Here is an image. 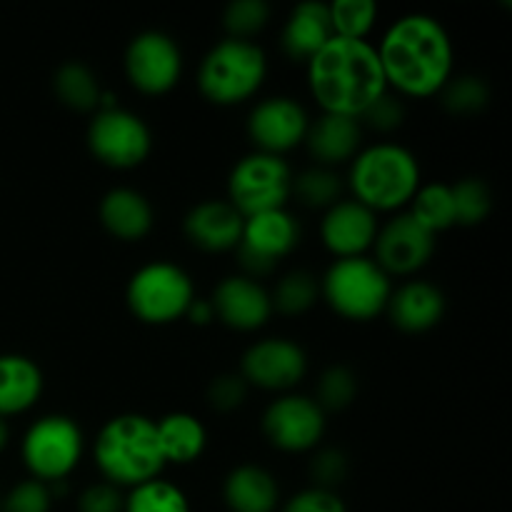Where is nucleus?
Masks as SVG:
<instances>
[{
  "label": "nucleus",
  "instance_id": "nucleus-1",
  "mask_svg": "<svg viewBox=\"0 0 512 512\" xmlns=\"http://www.w3.org/2000/svg\"><path fill=\"white\" fill-rule=\"evenodd\" d=\"M375 53L388 90L398 98H433L453 78V38L435 15H400L388 25Z\"/></svg>",
  "mask_w": 512,
  "mask_h": 512
},
{
  "label": "nucleus",
  "instance_id": "nucleus-2",
  "mask_svg": "<svg viewBox=\"0 0 512 512\" xmlns=\"http://www.w3.org/2000/svg\"><path fill=\"white\" fill-rule=\"evenodd\" d=\"M308 90L318 108L358 120L380 95L388 93L378 53L370 40L330 38L305 63Z\"/></svg>",
  "mask_w": 512,
  "mask_h": 512
},
{
  "label": "nucleus",
  "instance_id": "nucleus-3",
  "mask_svg": "<svg viewBox=\"0 0 512 512\" xmlns=\"http://www.w3.org/2000/svg\"><path fill=\"white\" fill-rule=\"evenodd\" d=\"M93 460L105 483L120 490L160 478L165 460L158 448L155 420L140 413L110 418L95 435Z\"/></svg>",
  "mask_w": 512,
  "mask_h": 512
},
{
  "label": "nucleus",
  "instance_id": "nucleus-4",
  "mask_svg": "<svg viewBox=\"0 0 512 512\" xmlns=\"http://www.w3.org/2000/svg\"><path fill=\"white\" fill-rule=\"evenodd\" d=\"M423 185V170L413 150L398 143H373L350 160L348 190L368 210L400 213Z\"/></svg>",
  "mask_w": 512,
  "mask_h": 512
},
{
  "label": "nucleus",
  "instance_id": "nucleus-5",
  "mask_svg": "<svg viewBox=\"0 0 512 512\" xmlns=\"http://www.w3.org/2000/svg\"><path fill=\"white\" fill-rule=\"evenodd\" d=\"M268 78V55L255 40L223 38L198 65V90L220 108L248 103Z\"/></svg>",
  "mask_w": 512,
  "mask_h": 512
},
{
  "label": "nucleus",
  "instance_id": "nucleus-6",
  "mask_svg": "<svg viewBox=\"0 0 512 512\" xmlns=\"http://www.w3.org/2000/svg\"><path fill=\"white\" fill-rule=\"evenodd\" d=\"M393 280L370 255L335 260L320 278V300L335 315L353 323H368L388 308Z\"/></svg>",
  "mask_w": 512,
  "mask_h": 512
},
{
  "label": "nucleus",
  "instance_id": "nucleus-7",
  "mask_svg": "<svg viewBox=\"0 0 512 512\" xmlns=\"http://www.w3.org/2000/svg\"><path fill=\"white\" fill-rule=\"evenodd\" d=\"M85 455V435L70 415H43L20 440V460L28 478L45 485L68 483Z\"/></svg>",
  "mask_w": 512,
  "mask_h": 512
},
{
  "label": "nucleus",
  "instance_id": "nucleus-8",
  "mask_svg": "<svg viewBox=\"0 0 512 512\" xmlns=\"http://www.w3.org/2000/svg\"><path fill=\"white\" fill-rule=\"evenodd\" d=\"M195 298L198 295L190 273L170 260L140 265L125 285L128 310L145 325L178 323Z\"/></svg>",
  "mask_w": 512,
  "mask_h": 512
},
{
  "label": "nucleus",
  "instance_id": "nucleus-9",
  "mask_svg": "<svg viewBox=\"0 0 512 512\" xmlns=\"http://www.w3.org/2000/svg\"><path fill=\"white\" fill-rule=\"evenodd\" d=\"M290 198H293V170L285 158L253 150L230 170L225 200L243 218L288 208Z\"/></svg>",
  "mask_w": 512,
  "mask_h": 512
},
{
  "label": "nucleus",
  "instance_id": "nucleus-10",
  "mask_svg": "<svg viewBox=\"0 0 512 512\" xmlns=\"http://www.w3.org/2000/svg\"><path fill=\"white\" fill-rule=\"evenodd\" d=\"M85 140L93 158L113 170L138 168L153 153V133L148 123L120 105L93 113Z\"/></svg>",
  "mask_w": 512,
  "mask_h": 512
},
{
  "label": "nucleus",
  "instance_id": "nucleus-11",
  "mask_svg": "<svg viewBox=\"0 0 512 512\" xmlns=\"http://www.w3.org/2000/svg\"><path fill=\"white\" fill-rule=\"evenodd\" d=\"M303 230L288 208L245 218L243 235L235 248L243 275L263 280L278 270V265L300 245Z\"/></svg>",
  "mask_w": 512,
  "mask_h": 512
},
{
  "label": "nucleus",
  "instance_id": "nucleus-12",
  "mask_svg": "<svg viewBox=\"0 0 512 512\" xmlns=\"http://www.w3.org/2000/svg\"><path fill=\"white\" fill-rule=\"evenodd\" d=\"M265 440L280 453L303 455L320 448L328 430V415L310 395L285 393L278 395L260 418Z\"/></svg>",
  "mask_w": 512,
  "mask_h": 512
},
{
  "label": "nucleus",
  "instance_id": "nucleus-13",
  "mask_svg": "<svg viewBox=\"0 0 512 512\" xmlns=\"http://www.w3.org/2000/svg\"><path fill=\"white\" fill-rule=\"evenodd\" d=\"M123 70L138 93L165 95L183 78V50L173 35L143 30L125 48Z\"/></svg>",
  "mask_w": 512,
  "mask_h": 512
},
{
  "label": "nucleus",
  "instance_id": "nucleus-14",
  "mask_svg": "<svg viewBox=\"0 0 512 512\" xmlns=\"http://www.w3.org/2000/svg\"><path fill=\"white\" fill-rule=\"evenodd\" d=\"M238 373L250 388L278 395L293 393L308 375V353L293 338L255 340L240 358Z\"/></svg>",
  "mask_w": 512,
  "mask_h": 512
},
{
  "label": "nucleus",
  "instance_id": "nucleus-15",
  "mask_svg": "<svg viewBox=\"0 0 512 512\" xmlns=\"http://www.w3.org/2000/svg\"><path fill=\"white\" fill-rule=\"evenodd\" d=\"M310 128V115L300 100L290 95H270L250 108L245 133L258 153L285 158L290 150L305 143Z\"/></svg>",
  "mask_w": 512,
  "mask_h": 512
},
{
  "label": "nucleus",
  "instance_id": "nucleus-16",
  "mask_svg": "<svg viewBox=\"0 0 512 512\" xmlns=\"http://www.w3.org/2000/svg\"><path fill=\"white\" fill-rule=\"evenodd\" d=\"M373 260L390 280L410 278L433 260L435 235L420 228L408 213H395L378 228Z\"/></svg>",
  "mask_w": 512,
  "mask_h": 512
},
{
  "label": "nucleus",
  "instance_id": "nucleus-17",
  "mask_svg": "<svg viewBox=\"0 0 512 512\" xmlns=\"http://www.w3.org/2000/svg\"><path fill=\"white\" fill-rule=\"evenodd\" d=\"M208 300L213 305L215 320L238 333H255L273 318L270 290L260 280L243 273L220 280Z\"/></svg>",
  "mask_w": 512,
  "mask_h": 512
},
{
  "label": "nucleus",
  "instance_id": "nucleus-18",
  "mask_svg": "<svg viewBox=\"0 0 512 512\" xmlns=\"http://www.w3.org/2000/svg\"><path fill=\"white\" fill-rule=\"evenodd\" d=\"M378 215L360 205L358 200L343 198L330 205L320 218V243L335 255V260L363 258L373 250L378 238Z\"/></svg>",
  "mask_w": 512,
  "mask_h": 512
},
{
  "label": "nucleus",
  "instance_id": "nucleus-19",
  "mask_svg": "<svg viewBox=\"0 0 512 512\" xmlns=\"http://www.w3.org/2000/svg\"><path fill=\"white\" fill-rule=\"evenodd\" d=\"M245 218L228 200H203L183 218V233L203 253H230L238 248Z\"/></svg>",
  "mask_w": 512,
  "mask_h": 512
},
{
  "label": "nucleus",
  "instance_id": "nucleus-20",
  "mask_svg": "<svg viewBox=\"0 0 512 512\" xmlns=\"http://www.w3.org/2000/svg\"><path fill=\"white\" fill-rule=\"evenodd\" d=\"M445 295L438 285L428 280H408V283L393 288L385 315L390 323L405 335H423L438 328L445 318Z\"/></svg>",
  "mask_w": 512,
  "mask_h": 512
},
{
  "label": "nucleus",
  "instance_id": "nucleus-21",
  "mask_svg": "<svg viewBox=\"0 0 512 512\" xmlns=\"http://www.w3.org/2000/svg\"><path fill=\"white\" fill-rule=\"evenodd\" d=\"M303 148L320 168H338L350 163L363 148V125L355 118L345 115L320 113L310 120L308 135H305Z\"/></svg>",
  "mask_w": 512,
  "mask_h": 512
},
{
  "label": "nucleus",
  "instance_id": "nucleus-22",
  "mask_svg": "<svg viewBox=\"0 0 512 512\" xmlns=\"http://www.w3.org/2000/svg\"><path fill=\"white\" fill-rule=\"evenodd\" d=\"M98 218L105 233L113 235L115 240L140 243L153 230L155 210L148 195L123 185V188H113L103 195L98 205Z\"/></svg>",
  "mask_w": 512,
  "mask_h": 512
},
{
  "label": "nucleus",
  "instance_id": "nucleus-23",
  "mask_svg": "<svg viewBox=\"0 0 512 512\" xmlns=\"http://www.w3.org/2000/svg\"><path fill=\"white\" fill-rule=\"evenodd\" d=\"M220 495L228 512H278L283 503L278 478L268 468L253 463L230 470Z\"/></svg>",
  "mask_w": 512,
  "mask_h": 512
},
{
  "label": "nucleus",
  "instance_id": "nucleus-24",
  "mask_svg": "<svg viewBox=\"0 0 512 512\" xmlns=\"http://www.w3.org/2000/svg\"><path fill=\"white\" fill-rule=\"evenodd\" d=\"M333 38L328 3L305 0L288 13L280 30V48L295 63H308L328 40Z\"/></svg>",
  "mask_w": 512,
  "mask_h": 512
},
{
  "label": "nucleus",
  "instance_id": "nucleus-25",
  "mask_svg": "<svg viewBox=\"0 0 512 512\" xmlns=\"http://www.w3.org/2000/svg\"><path fill=\"white\" fill-rule=\"evenodd\" d=\"M45 380L33 358L20 353L0 355V418L10 420L40 403Z\"/></svg>",
  "mask_w": 512,
  "mask_h": 512
},
{
  "label": "nucleus",
  "instance_id": "nucleus-26",
  "mask_svg": "<svg viewBox=\"0 0 512 512\" xmlns=\"http://www.w3.org/2000/svg\"><path fill=\"white\" fill-rule=\"evenodd\" d=\"M155 435L165 465H193L208 448V430L193 413H168L155 420Z\"/></svg>",
  "mask_w": 512,
  "mask_h": 512
},
{
  "label": "nucleus",
  "instance_id": "nucleus-27",
  "mask_svg": "<svg viewBox=\"0 0 512 512\" xmlns=\"http://www.w3.org/2000/svg\"><path fill=\"white\" fill-rule=\"evenodd\" d=\"M53 93L68 110L75 113H95L103 95L98 75L80 60H68L53 75Z\"/></svg>",
  "mask_w": 512,
  "mask_h": 512
},
{
  "label": "nucleus",
  "instance_id": "nucleus-28",
  "mask_svg": "<svg viewBox=\"0 0 512 512\" xmlns=\"http://www.w3.org/2000/svg\"><path fill=\"white\" fill-rule=\"evenodd\" d=\"M408 215L430 235L455 228V205L448 183H423L408 205Z\"/></svg>",
  "mask_w": 512,
  "mask_h": 512
},
{
  "label": "nucleus",
  "instance_id": "nucleus-29",
  "mask_svg": "<svg viewBox=\"0 0 512 512\" xmlns=\"http://www.w3.org/2000/svg\"><path fill=\"white\" fill-rule=\"evenodd\" d=\"M343 190V178L333 168L310 165V168L293 175V198L310 210H323L325 213L330 205L343 200Z\"/></svg>",
  "mask_w": 512,
  "mask_h": 512
},
{
  "label": "nucleus",
  "instance_id": "nucleus-30",
  "mask_svg": "<svg viewBox=\"0 0 512 512\" xmlns=\"http://www.w3.org/2000/svg\"><path fill=\"white\" fill-rule=\"evenodd\" d=\"M273 313L298 318L313 310L320 300V278H315L308 270H290L275 283L273 293Z\"/></svg>",
  "mask_w": 512,
  "mask_h": 512
},
{
  "label": "nucleus",
  "instance_id": "nucleus-31",
  "mask_svg": "<svg viewBox=\"0 0 512 512\" xmlns=\"http://www.w3.org/2000/svg\"><path fill=\"white\" fill-rule=\"evenodd\" d=\"M123 512H193L183 488L163 478L125 490Z\"/></svg>",
  "mask_w": 512,
  "mask_h": 512
},
{
  "label": "nucleus",
  "instance_id": "nucleus-32",
  "mask_svg": "<svg viewBox=\"0 0 512 512\" xmlns=\"http://www.w3.org/2000/svg\"><path fill=\"white\" fill-rule=\"evenodd\" d=\"M328 10L333 35L345 40H368L380 15L375 0H333Z\"/></svg>",
  "mask_w": 512,
  "mask_h": 512
},
{
  "label": "nucleus",
  "instance_id": "nucleus-33",
  "mask_svg": "<svg viewBox=\"0 0 512 512\" xmlns=\"http://www.w3.org/2000/svg\"><path fill=\"white\" fill-rule=\"evenodd\" d=\"M455 205V225L473 228V225L485 223L493 213V190L483 178H460L458 183L450 185Z\"/></svg>",
  "mask_w": 512,
  "mask_h": 512
},
{
  "label": "nucleus",
  "instance_id": "nucleus-34",
  "mask_svg": "<svg viewBox=\"0 0 512 512\" xmlns=\"http://www.w3.org/2000/svg\"><path fill=\"white\" fill-rule=\"evenodd\" d=\"M440 103L450 115H478L490 105V85L480 75H453L440 90Z\"/></svg>",
  "mask_w": 512,
  "mask_h": 512
},
{
  "label": "nucleus",
  "instance_id": "nucleus-35",
  "mask_svg": "<svg viewBox=\"0 0 512 512\" xmlns=\"http://www.w3.org/2000/svg\"><path fill=\"white\" fill-rule=\"evenodd\" d=\"M358 398V375L348 365H330L320 373L318 388H315V403L323 413H343Z\"/></svg>",
  "mask_w": 512,
  "mask_h": 512
},
{
  "label": "nucleus",
  "instance_id": "nucleus-36",
  "mask_svg": "<svg viewBox=\"0 0 512 512\" xmlns=\"http://www.w3.org/2000/svg\"><path fill=\"white\" fill-rule=\"evenodd\" d=\"M273 8L265 0H235L223 10L225 38L253 40L263 33L270 23Z\"/></svg>",
  "mask_w": 512,
  "mask_h": 512
},
{
  "label": "nucleus",
  "instance_id": "nucleus-37",
  "mask_svg": "<svg viewBox=\"0 0 512 512\" xmlns=\"http://www.w3.org/2000/svg\"><path fill=\"white\" fill-rule=\"evenodd\" d=\"M350 473L348 455L340 448H315L310 455L308 475L313 488L335 490L345 483Z\"/></svg>",
  "mask_w": 512,
  "mask_h": 512
},
{
  "label": "nucleus",
  "instance_id": "nucleus-38",
  "mask_svg": "<svg viewBox=\"0 0 512 512\" xmlns=\"http://www.w3.org/2000/svg\"><path fill=\"white\" fill-rule=\"evenodd\" d=\"M250 385L240 373H220L210 380L208 390H205V400L210 408L220 415H230L240 410L248 400Z\"/></svg>",
  "mask_w": 512,
  "mask_h": 512
},
{
  "label": "nucleus",
  "instance_id": "nucleus-39",
  "mask_svg": "<svg viewBox=\"0 0 512 512\" xmlns=\"http://www.w3.org/2000/svg\"><path fill=\"white\" fill-rule=\"evenodd\" d=\"M53 503L55 498L50 493V485L25 478L3 495V512H50Z\"/></svg>",
  "mask_w": 512,
  "mask_h": 512
},
{
  "label": "nucleus",
  "instance_id": "nucleus-40",
  "mask_svg": "<svg viewBox=\"0 0 512 512\" xmlns=\"http://www.w3.org/2000/svg\"><path fill=\"white\" fill-rule=\"evenodd\" d=\"M358 120L363 128L375 130V133H393V130H398L400 125H403L405 105L398 95L388 90V93L380 95Z\"/></svg>",
  "mask_w": 512,
  "mask_h": 512
},
{
  "label": "nucleus",
  "instance_id": "nucleus-41",
  "mask_svg": "<svg viewBox=\"0 0 512 512\" xmlns=\"http://www.w3.org/2000/svg\"><path fill=\"white\" fill-rule=\"evenodd\" d=\"M278 512H348L338 490L323 488H303L295 495H290L285 503H280Z\"/></svg>",
  "mask_w": 512,
  "mask_h": 512
},
{
  "label": "nucleus",
  "instance_id": "nucleus-42",
  "mask_svg": "<svg viewBox=\"0 0 512 512\" xmlns=\"http://www.w3.org/2000/svg\"><path fill=\"white\" fill-rule=\"evenodd\" d=\"M125 508V490L115 488V485L100 483L88 485L75 498V510L78 512H123Z\"/></svg>",
  "mask_w": 512,
  "mask_h": 512
},
{
  "label": "nucleus",
  "instance_id": "nucleus-43",
  "mask_svg": "<svg viewBox=\"0 0 512 512\" xmlns=\"http://www.w3.org/2000/svg\"><path fill=\"white\" fill-rule=\"evenodd\" d=\"M185 318H188L193 325H198V328H203V325H210L215 320L213 305H210L208 298H195L193 303H190Z\"/></svg>",
  "mask_w": 512,
  "mask_h": 512
},
{
  "label": "nucleus",
  "instance_id": "nucleus-44",
  "mask_svg": "<svg viewBox=\"0 0 512 512\" xmlns=\"http://www.w3.org/2000/svg\"><path fill=\"white\" fill-rule=\"evenodd\" d=\"M10 445V423L5 418H0V453Z\"/></svg>",
  "mask_w": 512,
  "mask_h": 512
},
{
  "label": "nucleus",
  "instance_id": "nucleus-45",
  "mask_svg": "<svg viewBox=\"0 0 512 512\" xmlns=\"http://www.w3.org/2000/svg\"><path fill=\"white\" fill-rule=\"evenodd\" d=\"M0 512H3V495H0Z\"/></svg>",
  "mask_w": 512,
  "mask_h": 512
}]
</instances>
